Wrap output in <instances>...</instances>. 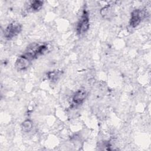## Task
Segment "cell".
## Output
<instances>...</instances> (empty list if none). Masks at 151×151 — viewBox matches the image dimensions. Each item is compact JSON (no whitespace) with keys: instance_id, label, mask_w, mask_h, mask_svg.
Instances as JSON below:
<instances>
[{"instance_id":"6da1fadb","label":"cell","mask_w":151,"mask_h":151,"mask_svg":"<svg viewBox=\"0 0 151 151\" xmlns=\"http://www.w3.org/2000/svg\"><path fill=\"white\" fill-rule=\"evenodd\" d=\"M47 49L48 47L45 44L32 42L27 47L23 54L32 61L39 56L42 55Z\"/></svg>"},{"instance_id":"7a4b0ae2","label":"cell","mask_w":151,"mask_h":151,"mask_svg":"<svg viewBox=\"0 0 151 151\" xmlns=\"http://www.w3.org/2000/svg\"><path fill=\"white\" fill-rule=\"evenodd\" d=\"M90 27L89 14L86 9H84L82 14L79 19L77 26L76 32L78 34L81 35L86 33Z\"/></svg>"},{"instance_id":"3957f363","label":"cell","mask_w":151,"mask_h":151,"mask_svg":"<svg viewBox=\"0 0 151 151\" xmlns=\"http://www.w3.org/2000/svg\"><path fill=\"white\" fill-rule=\"evenodd\" d=\"M21 31L22 25L17 21H13L5 28L4 31V35L6 39L11 40L18 35Z\"/></svg>"},{"instance_id":"277c9868","label":"cell","mask_w":151,"mask_h":151,"mask_svg":"<svg viewBox=\"0 0 151 151\" xmlns=\"http://www.w3.org/2000/svg\"><path fill=\"white\" fill-rule=\"evenodd\" d=\"M146 16V12L142 9H134L130 15L129 25L132 28H136Z\"/></svg>"},{"instance_id":"5b68a950","label":"cell","mask_w":151,"mask_h":151,"mask_svg":"<svg viewBox=\"0 0 151 151\" xmlns=\"http://www.w3.org/2000/svg\"><path fill=\"white\" fill-rule=\"evenodd\" d=\"M31 61L28 57L22 54L17 59L15 63V67L18 71L26 70L30 65Z\"/></svg>"},{"instance_id":"8992f818","label":"cell","mask_w":151,"mask_h":151,"mask_svg":"<svg viewBox=\"0 0 151 151\" xmlns=\"http://www.w3.org/2000/svg\"><path fill=\"white\" fill-rule=\"evenodd\" d=\"M87 96L86 91L84 89H79L75 92L72 97V107H77L81 104L85 100Z\"/></svg>"},{"instance_id":"52a82bcc","label":"cell","mask_w":151,"mask_h":151,"mask_svg":"<svg viewBox=\"0 0 151 151\" xmlns=\"http://www.w3.org/2000/svg\"><path fill=\"white\" fill-rule=\"evenodd\" d=\"M62 73L63 72L61 70H54L50 71L47 73V77L50 81L55 83L59 80L61 76L62 75Z\"/></svg>"},{"instance_id":"ba28073f","label":"cell","mask_w":151,"mask_h":151,"mask_svg":"<svg viewBox=\"0 0 151 151\" xmlns=\"http://www.w3.org/2000/svg\"><path fill=\"white\" fill-rule=\"evenodd\" d=\"M101 16L105 19H109L112 16V9L109 5H107L103 7L100 10Z\"/></svg>"},{"instance_id":"9c48e42d","label":"cell","mask_w":151,"mask_h":151,"mask_svg":"<svg viewBox=\"0 0 151 151\" xmlns=\"http://www.w3.org/2000/svg\"><path fill=\"white\" fill-rule=\"evenodd\" d=\"M33 127L32 122L29 119H27L24 120L21 124V129L24 132L28 133L29 132Z\"/></svg>"},{"instance_id":"30bf717a","label":"cell","mask_w":151,"mask_h":151,"mask_svg":"<svg viewBox=\"0 0 151 151\" xmlns=\"http://www.w3.org/2000/svg\"><path fill=\"white\" fill-rule=\"evenodd\" d=\"M44 2L42 1L35 0L31 2L29 8L32 11H38L40 10L43 6Z\"/></svg>"}]
</instances>
